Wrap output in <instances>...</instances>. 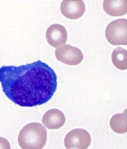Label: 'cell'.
<instances>
[{"label": "cell", "instance_id": "cell-1", "mask_svg": "<svg viewBox=\"0 0 127 149\" xmlns=\"http://www.w3.org/2000/svg\"><path fill=\"white\" fill-rule=\"evenodd\" d=\"M2 91L14 104L33 107L47 103L57 89V75L47 63L37 60L20 66L0 68Z\"/></svg>", "mask_w": 127, "mask_h": 149}, {"label": "cell", "instance_id": "cell-2", "mask_svg": "<svg viewBox=\"0 0 127 149\" xmlns=\"http://www.w3.org/2000/svg\"><path fill=\"white\" fill-rule=\"evenodd\" d=\"M47 140V130L39 123H31L24 126L18 138L19 146L23 149L43 148Z\"/></svg>", "mask_w": 127, "mask_h": 149}, {"label": "cell", "instance_id": "cell-3", "mask_svg": "<svg viewBox=\"0 0 127 149\" xmlns=\"http://www.w3.org/2000/svg\"><path fill=\"white\" fill-rule=\"evenodd\" d=\"M106 38L112 45H127V20L117 19L106 28Z\"/></svg>", "mask_w": 127, "mask_h": 149}, {"label": "cell", "instance_id": "cell-4", "mask_svg": "<svg viewBox=\"0 0 127 149\" xmlns=\"http://www.w3.org/2000/svg\"><path fill=\"white\" fill-rule=\"evenodd\" d=\"M91 142V137L87 130L76 129L69 132L65 137V147L68 149H86Z\"/></svg>", "mask_w": 127, "mask_h": 149}, {"label": "cell", "instance_id": "cell-5", "mask_svg": "<svg viewBox=\"0 0 127 149\" xmlns=\"http://www.w3.org/2000/svg\"><path fill=\"white\" fill-rule=\"evenodd\" d=\"M57 60L68 65H79L83 61V53L80 49L68 44L57 47L55 51Z\"/></svg>", "mask_w": 127, "mask_h": 149}, {"label": "cell", "instance_id": "cell-6", "mask_svg": "<svg viewBox=\"0 0 127 149\" xmlns=\"http://www.w3.org/2000/svg\"><path fill=\"white\" fill-rule=\"evenodd\" d=\"M60 10L63 15L68 19H78L85 12V5L82 0H63Z\"/></svg>", "mask_w": 127, "mask_h": 149}, {"label": "cell", "instance_id": "cell-7", "mask_svg": "<svg viewBox=\"0 0 127 149\" xmlns=\"http://www.w3.org/2000/svg\"><path fill=\"white\" fill-rule=\"evenodd\" d=\"M46 37L50 45L57 48L66 44L67 42L68 34L64 26L59 24H54L47 28Z\"/></svg>", "mask_w": 127, "mask_h": 149}, {"label": "cell", "instance_id": "cell-8", "mask_svg": "<svg viewBox=\"0 0 127 149\" xmlns=\"http://www.w3.org/2000/svg\"><path fill=\"white\" fill-rule=\"evenodd\" d=\"M43 125L49 130H58L66 123V117L63 112L58 109H52L46 113L42 119Z\"/></svg>", "mask_w": 127, "mask_h": 149}, {"label": "cell", "instance_id": "cell-9", "mask_svg": "<svg viewBox=\"0 0 127 149\" xmlns=\"http://www.w3.org/2000/svg\"><path fill=\"white\" fill-rule=\"evenodd\" d=\"M103 8L107 15L114 17L123 16L127 13V0H103Z\"/></svg>", "mask_w": 127, "mask_h": 149}, {"label": "cell", "instance_id": "cell-10", "mask_svg": "<svg viewBox=\"0 0 127 149\" xmlns=\"http://www.w3.org/2000/svg\"><path fill=\"white\" fill-rule=\"evenodd\" d=\"M111 130L116 133L125 134L127 132V110L123 113L115 114L110 121Z\"/></svg>", "mask_w": 127, "mask_h": 149}, {"label": "cell", "instance_id": "cell-11", "mask_svg": "<svg viewBox=\"0 0 127 149\" xmlns=\"http://www.w3.org/2000/svg\"><path fill=\"white\" fill-rule=\"evenodd\" d=\"M112 62L116 68L120 70L127 69V51L122 47H117L112 53Z\"/></svg>", "mask_w": 127, "mask_h": 149}, {"label": "cell", "instance_id": "cell-12", "mask_svg": "<svg viewBox=\"0 0 127 149\" xmlns=\"http://www.w3.org/2000/svg\"><path fill=\"white\" fill-rule=\"evenodd\" d=\"M0 148L2 149H10L11 145L8 141L4 138L0 137Z\"/></svg>", "mask_w": 127, "mask_h": 149}]
</instances>
